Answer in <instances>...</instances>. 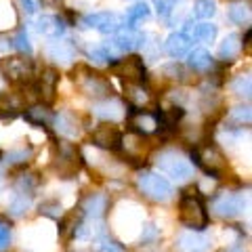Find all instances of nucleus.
I'll return each mask as SVG.
<instances>
[{
	"label": "nucleus",
	"instance_id": "473e14b6",
	"mask_svg": "<svg viewBox=\"0 0 252 252\" xmlns=\"http://www.w3.org/2000/svg\"><path fill=\"white\" fill-rule=\"evenodd\" d=\"M78 220H80V215H78V212H69V215H65V217H63V220H61V233L67 235L69 231H74L76 225H78Z\"/></svg>",
	"mask_w": 252,
	"mask_h": 252
},
{
	"label": "nucleus",
	"instance_id": "bb28decb",
	"mask_svg": "<svg viewBox=\"0 0 252 252\" xmlns=\"http://www.w3.org/2000/svg\"><path fill=\"white\" fill-rule=\"evenodd\" d=\"M132 126H137L143 135H147V132H154L158 128V120L152 114H137V118L132 120Z\"/></svg>",
	"mask_w": 252,
	"mask_h": 252
},
{
	"label": "nucleus",
	"instance_id": "0eeeda50",
	"mask_svg": "<svg viewBox=\"0 0 252 252\" xmlns=\"http://www.w3.org/2000/svg\"><path fill=\"white\" fill-rule=\"evenodd\" d=\"M2 74L6 76V80L11 82H21V80H28L32 76V59L26 57H9L2 61Z\"/></svg>",
	"mask_w": 252,
	"mask_h": 252
},
{
	"label": "nucleus",
	"instance_id": "cd10ccee",
	"mask_svg": "<svg viewBox=\"0 0 252 252\" xmlns=\"http://www.w3.org/2000/svg\"><path fill=\"white\" fill-rule=\"evenodd\" d=\"M51 57L55 61H59V63H67L69 59H72V46H69L67 42H55L51 46Z\"/></svg>",
	"mask_w": 252,
	"mask_h": 252
},
{
	"label": "nucleus",
	"instance_id": "c85d7f7f",
	"mask_svg": "<svg viewBox=\"0 0 252 252\" xmlns=\"http://www.w3.org/2000/svg\"><path fill=\"white\" fill-rule=\"evenodd\" d=\"M124 149L126 154H135V156H141L145 154V141L141 135H128L124 139Z\"/></svg>",
	"mask_w": 252,
	"mask_h": 252
},
{
	"label": "nucleus",
	"instance_id": "ddd939ff",
	"mask_svg": "<svg viewBox=\"0 0 252 252\" xmlns=\"http://www.w3.org/2000/svg\"><path fill=\"white\" fill-rule=\"evenodd\" d=\"M179 248H181V252H208L210 240L202 233L185 231L179 235Z\"/></svg>",
	"mask_w": 252,
	"mask_h": 252
},
{
	"label": "nucleus",
	"instance_id": "b1692460",
	"mask_svg": "<svg viewBox=\"0 0 252 252\" xmlns=\"http://www.w3.org/2000/svg\"><path fill=\"white\" fill-rule=\"evenodd\" d=\"M183 116V109L181 107H170V109H164L160 116H156L158 120V126H164V128H175L177 122L181 120Z\"/></svg>",
	"mask_w": 252,
	"mask_h": 252
},
{
	"label": "nucleus",
	"instance_id": "58836bf2",
	"mask_svg": "<svg viewBox=\"0 0 252 252\" xmlns=\"http://www.w3.org/2000/svg\"><path fill=\"white\" fill-rule=\"evenodd\" d=\"M91 59L94 63H105L112 59V53H109V49H97V51H91Z\"/></svg>",
	"mask_w": 252,
	"mask_h": 252
},
{
	"label": "nucleus",
	"instance_id": "f3484780",
	"mask_svg": "<svg viewBox=\"0 0 252 252\" xmlns=\"http://www.w3.org/2000/svg\"><path fill=\"white\" fill-rule=\"evenodd\" d=\"M94 116L103 118V120H120L124 116V109H122V103L116 99H107L103 103L94 105Z\"/></svg>",
	"mask_w": 252,
	"mask_h": 252
},
{
	"label": "nucleus",
	"instance_id": "ea45409f",
	"mask_svg": "<svg viewBox=\"0 0 252 252\" xmlns=\"http://www.w3.org/2000/svg\"><path fill=\"white\" fill-rule=\"evenodd\" d=\"M9 242H11V231H9V227L0 220V250L9 246Z\"/></svg>",
	"mask_w": 252,
	"mask_h": 252
},
{
	"label": "nucleus",
	"instance_id": "aec40b11",
	"mask_svg": "<svg viewBox=\"0 0 252 252\" xmlns=\"http://www.w3.org/2000/svg\"><path fill=\"white\" fill-rule=\"evenodd\" d=\"M107 208V200H105V195H91L89 200L84 202V215L86 217H91V219H99L101 215L105 212Z\"/></svg>",
	"mask_w": 252,
	"mask_h": 252
},
{
	"label": "nucleus",
	"instance_id": "f704fd0d",
	"mask_svg": "<svg viewBox=\"0 0 252 252\" xmlns=\"http://www.w3.org/2000/svg\"><path fill=\"white\" fill-rule=\"evenodd\" d=\"M11 44H13V49H17L21 53H30L32 51V44H30V38H28L26 32H19V34L11 40Z\"/></svg>",
	"mask_w": 252,
	"mask_h": 252
},
{
	"label": "nucleus",
	"instance_id": "7c9ffc66",
	"mask_svg": "<svg viewBox=\"0 0 252 252\" xmlns=\"http://www.w3.org/2000/svg\"><path fill=\"white\" fill-rule=\"evenodd\" d=\"M250 76H240V78H235V80L231 82V91L238 94V97H250Z\"/></svg>",
	"mask_w": 252,
	"mask_h": 252
},
{
	"label": "nucleus",
	"instance_id": "423d86ee",
	"mask_svg": "<svg viewBox=\"0 0 252 252\" xmlns=\"http://www.w3.org/2000/svg\"><path fill=\"white\" fill-rule=\"evenodd\" d=\"M195 162L200 166L210 172V175H219V172L225 170V156L219 152L215 145H204L195 152Z\"/></svg>",
	"mask_w": 252,
	"mask_h": 252
},
{
	"label": "nucleus",
	"instance_id": "2eb2a0df",
	"mask_svg": "<svg viewBox=\"0 0 252 252\" xmlns=\"http://www.w3.org/2000/svg\"><path fill=\"white\" fill-rule=\"evenodd\" d=\"M55 128H57L59 135L69 137V139L78 137V132H80V128H78V120L69 112H61V114L55 116Z\"/></svg>",
	"mask_w": 252,
	"mask_h": 252
},
{
	"label": "nucleus",
	"instance_id": "9d476101",
	"mask_svg": "<svg viewBox=\"0 0 252 252\" xmlns=\"http://www.w3.org/2000/svg\"><path fill=\"white\" fill-rule=\"evenodd\" d=\"M57 168L63 175H74L80 168V156H78L76 147L63 143L59 149V156H57Z\"/></svg>",
	"mask_w": 252,
	"mask_h": 252
},
{
	"label": "nucleus",
	"instance_id": "f257e3e1",
	"mask_svg": "<svg viewBox=\"0 0 252 252\" xmlns=\"http://www.w3.org/2000/svg\"><path fill=\"white\" fill-rule=\"evenodd\" d=\"M156 166L162 172H166L168 177L177 179V181H187L193 175V166L189 164V160L185 156H181L179 152H172V149H166V152H160L156 158Z\"/></svg>",
	"mask_w": 252,
	"mask_h": 252
},
{
	"label": "nucleus",
	"instance_id": "6ab92c4d",
	"mask_svg": "<svg viewBox=\"0 0 252 252\" xmlns=\"http://www.w3.org/2000/svg\"><path fill=\"white\" fill-rule=\"evenodd\" d=\"M242 49V42H240V36L238 34H229L223 40V44L219 46V57L223 61H231L238 57V53Z\"/></svg>",
	"mask_w": 252,
	"mask_h": 252
},
{
	"label": "nucleus",
	"instance_id": "c9c22d12",
	"mask_svg": "<svg viewBox=\"0 0 252 252\" xmlns=\"http://www.w3.org/2000/svg\"><path fill=\"white\" fill-rule=\"evenodd\" d=\"M97 252H124V248L118 242L109 240V238H101L97 242Z\"/></svg>",
	"mask_w": 252,
	"mask_h": 252
},
{
	"label": "nucleus",
	"instance_id": "37998d69",
	"mask_svg": "<svg viewBox=\"0 0 252 252\" xmlns=\"http://www.w3.org/2000/svg\"><path fill=\"white\" fill-rule=\"evenodd\" d=\"M235 252H238V250H235Z\"/></svg>",
	"mask_w": 252,
	"mask_h": 252
},
{
	"label": "nucleus",
	"instance_id": "9b49d317",
	"mask_svg": "<svg viewBox=\"0 0 252 252\" xmlns=\"http://www.w3.org/2000/svg\"><path fill=\"white\" fill-rule=\"evenodd\" d=\"M80 86L89 97H94V99L109 97V93H112V84H109L107 80H103L101 76H97V74H86L80 80Z\"/></svg>",
	"mask_w": 252,
	"mask_h": 252
},
{
	"label": "nucleus",
	"instance_id": "1a4fd4ad",
	"mask_svg": "<svg viewBox=\"0 0 252 252\" xmlns=\"http://www.w3.org/2000/svg\"><path fill=\"white\" fill-rule=\"evenodd\" d=\"M212 210H215L219 217H223V219H233V217H238L242 212V198L231 195V193H223V195H219V198L212 202Z\"/></svg>",
	"mask_w": 252,
	"mask_h": 252
},
{
	"label": "nucleus",
	"instance_id": "4be33fe9",
	"mask_svg": "<svg viewBox=\"0 0 252 252\" xmlns=\"http://www.w3.org/2000/svg\"><path fill=\"white\" fill-rule=\"evenodd\" d=\"M189 34L200 42H212L217 36V26H212V23H195V28L189 30Z\"/></svg>",
	"mask_w": 252,
	"mask_h": 252
},
{
	"label": "nucleus",
	"instance_id": "4468645a",
	"mask_svg": "<svg viewBox=\"0 0 252 252\" xmlns=\"http://www.w3.org/2000/svg\"><path fill=\"white\" fill-rule=\"evenodd\" d=\"M191 49V38L185 32H179V34H170L166 40V51L170 57H183Z\"/></svg>",
	"mask_w": 252,
	"mask_h": 252
},
{
	"label": "nucleus",
	"instance_id": "a19ab883",
	"mask_svg": "<svg viewBox=\"0 0 252 252\" xmlns=\"http://www.w3.org/2000/svg\"><path fill=\"white\" fill-rule=\"evenodd\" d=\"M26 158H30V149H21V152L9 154V160L11 162H21V160H26Z\"/></svg>",
	"mask_w": 252,
	"mask_h": 252
},
{
	"label": "nucleus",
	"instance_id": "f03ea898",
	"mask_svg": "<svg viewBox=\"0 0 252 252\" xmlns=\"http://www.w3.org/2000/svg\"><path fill=\"white\" fill-rule=\"evenodd\" d=\"M137 183H139L141 191H143L147 198L156 200V202H166V200H170V195H172V185L164 177L158 175V172L143 170L137 177Z\"/></svg>",
	"mask_w": 252,
	"mask_h": 252
},
{
	"label": "nucleus",
	"instance_id": "4c0bfd02",
	"mask_svg": "<svg viewBox=\"0 0 252 252\" xmlns=\"http://www.w3.org/2000/svg\"><path fill=\"white\" fill-rule=\"evenodd\" d=\"M154 4L160 17H168L172 13V0H154Z\"/></svg>",
	"mask_w": 252,
	"mask_h": 252
},
{
	"label": "nucleus",
	"instance_id": "79ce46f5",
	"mask_svg": "<svg viewBox=\"0 0 252 252\" xmlns=\"http://www.w3.org/2000/svg\"><path fill=\"white\" fill-rule=\"evenodd\" d=\"M21 6H23V9H26V13H36V2H34V0H21Z\"/></svg>",
	"mask_w": 252,
	"mask_h": 252
},
{
	"label": "nucleus",
	"instance_id": "7ed1b4c3",
	"mask_svg": "<svg viewBox=\"0 0 252 252\" xmlns=\"http://www.w3.org/2000/svg\"><path fill=\"white\" fill-rule=\"evenodd\" d=\"M181 220L187 227H191V229L206 227L208 217H206V210H204V204L198 198H193V195H185L181 200Z\"/></svg>",
	"mask_w": 252,
	"mask_h": 252
},
{
	"label": "nucleus",
	"instance_id": "5701e85b",
	"mask_svg": "<svg viewBox=\"0 0 252 252\" xmlns=\"http://www.w3.org/2000/svg\"><path fill=\"white\" fill-rule=\"evenodd\" d=\"M147 17H149V6L145 2H139L135 6H130L128 13H126V23H128V28H137Z\"/></svg>",
	"mask_w": 252,
	"mask_h": 252
},
{
	"label": "nucleus",
	"instance_id": "f8f14e48",
	"mask_svg": "<svg viewBox=\"0 0 252 252\" xmlns=\"http://www.w3.org/2000/svg\"><path fill=\"white\" fill-rule=\"evenodd\" d=\"M145 40L143 34H135V32H122V34L114 36L112 40H109V46L107 49H112L116 53H128L132 49H137V46H141Z\"/></svg>",
	"mask_w": 252,
	"mask_h": 252
},
{
	"label": "nucleus",
	"instance_id": "c756f323",
	"mask_svg": "<svg viewBox=\"0 0 252 252\" xmlns=\"http://www.w3.org/2000/svg\"><path fill=\"white\" fill-rule=\"evenodd\" d=\"M195 17L198 19H210L217 13V2L215 0H198L195 2Z\"/></svg>",
	"mask_w": 252,
	"mask_h": 252
},
{
	"label": "nucleus",
	"instance_id": "72a5a7b5",
	"mask_svg": "<svg viewBox=\"0 0 252 252\" xmlns=\"http://www.w3.org/2000/svg\"><path fill=\"white\" fill-rule=\"evenodd\" d=\"M231 122L235 124H250V107H233L231 109Z\"/></svg>",
	"mask_w": 252,
	"mask_h": 252
},
{
	"label": "nucleus",
	"instance_id": "dca6fc26",
	"mask_svg": "<svg viewBox=\"0 0 252 252\" xmlns=\"http://www.w3.org/2000/svg\"><path fill=\"white\" fill-rule=\"evenodd\" d=\"M38 32L49 38H59L63 32H65V23L59 17H55V15H42V17L38 19Z\"/></svg>",
	"mask_w": 252,
	"mask_h": 252
},
{
	"label": "nucleus",
	"instance_id": "6e6552de",
	"mask_svg": "<svg viewBox=\"0 0 252 252\" xmlns=\"http://www.w3.org/2000/svg\"><path fill=\"white\" fill-rule=\"evenodd\" d=\"M93 143L101 147V149H116V147H120L122 143V135H120V130L116 128L114 124H101L99 128H94L93 132Z\"/></svg>",
	"mask_w": 252,
	"mask_h": 252
},
{
	"label": "nucleus",
	"instance_id": "a211bd4d",
	"mask_svg": "<svg viewBox=\"0 0 252 252\" xmlns=\"http://www.w3.org/2000/svg\"><path fill=\"white\" fill-rule=\"evenodd\" d=\"M55 86H57V72H55V69H46L40 78V84H38V94H40L44 101H53Z\"/></svg>",
	"mask_w": 252,
	"mask_h": 252
},
{
	"label": "nucleus",
	"instance_id": "2f4dec72",
	"mask_svg": "<svg viewBox=\"0 0 252 252\" xmlns=\"http://www.w3.org/2000/svg\"><path fill=\"white\" fill-rule=\"evenodd\" d=\"M26 116H28V120L36 122V124H42V122H51L53 120V116H51V112L46 107H32Z\"/></svg>",
	"mask_w": 252,
	"mask_h": 252
},
{
	"label": "nucleus",
	"instance_id": "393cba45",
	"mask_svg": "<svg viewBox=\"0 0 252 252\" xmlns=\"http://www.w3.org/2000/svg\"><path fill=\"white\" fill-rule=\"evenodd\" d=\"M126 97H128V101L132 105H139V107H143L147 103V99H149V94L141 89L139 84H126Z\"/></svg>",
	"mask_w": 252,
	"mask_h": 252
},
{
	"label": "nucleus",
	"instance_id": "412c9836",
	"mask_svg": "<svg viewBox=\"0 0 252 252\" xmlns=\"http://www.w3.org/2000/svg\"><path fill=\"white\" fill-rule=\"evenodd\" d=\"M210 65H212V57L204 49H195L189 53V67L195 69V72H204Z\"/></svg>",
	"mask_w": 252,
	"mask_h": 252
},
{
	"label": "nucleus",
	"instance_id": "a878e982",
	"mask_svg": "<svg viewBox=\"0 0 252 252\" xmlns=\"http://www.w3.org/2000/svg\"><path fill=\"white\" fill-rule=\"evenodd\" d=\"M250 17H252V13H250L248 4H233L229 9V19L235 21V23H240V26H248Z\"/></svg>",
	"mask_w": 252,
	"mask_h": 252
},
{
	"label": "nucleus",
	"instance_id": "39448f33",
	"mask_svg": "<svg viewBox=\"0 0 252 252\" xmlns=\"http://www.w3.org/2000/svg\"><path fill=\"white\" fill-rule=\"evenodd\" d=\"M114 74L120 76L122 80H126V84H139V82H143V76H145L143 61H141V57H135V55L126 57L114 65Z\"/></svg>",
	"mask_w": 252,
	"mask_h": 252
},
{
	"label": "nucleus",
	"instance_id": "20e7f679",
	"mask_svg": "<svg viewBox=\"0 0 252 252\" xmlns=\"http://www.w3.org/2000/svg\"><path fill=\"white\" fill-rule=\"evenodd\" d=\"M82 26L97 30V32H101V34H116V32L122 28V17L116 15V13H109V11L91 13L82 19Z\"/></svg>",
	"mask_w": 252,
	"mask_h": 252
},
{
	"label": "nucleus",
	"instance_id": "e433bc0d",
	"mask_svg": "<svg viewBox=\"0 0 252 252\" xmlns=\"http://www.w3.org/2000/svg\"><path fill=\"white\" fill-rule=\"evenodd\" d=\"M28 206H30V198H26V193H19L17 200L11 204V210H13V215H21V212H26Z\"/></svg>",
	"mask_w": 252,
	"mask_h": 252
}]
</instances>
